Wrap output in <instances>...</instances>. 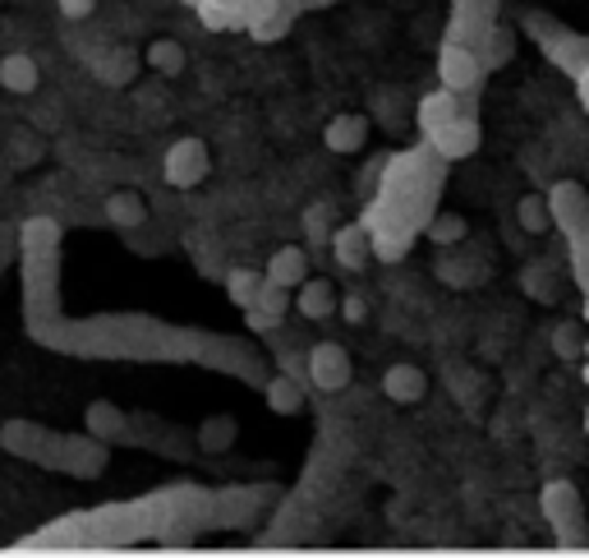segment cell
I'll list each match as a JSON object with an SVG mask.
<instances>
[{"label":"cell","mask_w":589,"mask_h":558,"mask_svg":"<svg viewBox=\"0 0 589 558\" xmlns=\"http://www.w3.org/2000/svg\"><path fill=\"white\" fill-rule=\"evenodd\" d=\"M521 226L529 231V236H539V231L548 226V222H553V213H548V199H535V195H529V199H521Z\"/></svg>","instance_id":"obj_21"},{"label":"cell","mask_w":589,"mask_h":558,"mask_svg":"<svg viewBox=\"0 0 589 558\" xmlns=\"http://www.w3.org/2000/svg\"><path fill=\"white\" fill-rule=\"evenodd\" d=\"M294 310H300L304 319H327L331 310H337V292H331V282L304 277L300 286H294Z\"/></svg>","instance_id":"obj_13"},{"label":"cell","mask_w":589,"mask_h":558,"mask_svg":"<svg viewBox=\"0 0 589 558\" xmlns=\"http://www.w3.org/2000/svg\"><path fill=\"white\" fill-rule=\"evenodd\" d=\"M55 5H61L65 18H84V14H92L97 0H55Z\"/></svg>","instance_id":"obj_24"},{"label":"cell","mask_w":589,"mask_h":558,"mask_svg":"<svg viewBox=\"0 0 589 558\" xmlns=\"http://www.w3.org/2000/svg\"><path fill=\"white\" fill-rule=\"evenodd\" d=\"M106 218L115 226H139L148 218V208H143V199L134 195V189H115V195L106 199Z\"/></svg>","instance_id":"obj_18"},{"label":"cell","mask_w":589,"mask_h":558,"mask_svg":"<svg viewBox=\"0 0 589 558\" xmlns=\"http://www.w3.org/2000/svg\"><path fill=\"white\" fill-rule=\"evenodd\" d=\"M553 342H557V356H576V351H580V342H576V333H572V328H557V333H553Z\"/></svg>","instance_id":"obj_25"},{"label":"cell","mask_w":589,"mask_h":558,"mask_svg":"<svg viewBox=\"0 0 589 558\" xmlns=\"http://www.w3.org/2000/svg\"><path fill=\"white\" fill-rule=\"evenodd\" d=\"M281 314H286V286H277V282H263V292H259V300L249 305V328L253 333H267V328H277L281 323Z\"/></svg>","instance_id":"obj_12"},{"label":"cell","mask_w":589,"mask_h":558,"mask_svg":"<svg viewBox=\"0 0 589 558\" xmlns=\"http://www.w3.org/2000/svg\"><path fill=\"white\" fill-rule=\"evenodd\" d=\"M424 144L434 148L438 158L461 162V158H469V152L479 148V125H475V115H451V121L434 134V139H424Z\"/></svg>","instance_id":"obj_5"},{"label":"cell","mask_w":589,"mask_h":558,"mask_svg":"<svg viewBox=\"0 0 589 558\" xmlns=\"http://www.w3.org/2000/svg\"><path fill=\"white\" fill-rule=\"evenodd\" d=\"M368 245H373V259L397 263V259L410 255V245H415V231H410V226H368Z\"/></svg>","instance_id":"obj_14"},{"label":"cell","mask_w":589,"mask_h":558,"mask_svg":"<svg viewBox=\"0 0 589 558\" xmlns=\"http://www.w3.org/2000/svg\"><path fill=\"white\" fill-rule=\"evenodd\" d=\"M208 144L203 139H175L162 158V181L175 185V189H189L208 176Z\"/></svg>","instance_id":"obj_3"},{"label":"cell","mask_w":589,"mask_h":558,"mask_svg":"<svg viewBox=\"0 0 589 558\" xmlns=\"http://www.w3.org/2000/svg\"><path fill=\"white\" fill-rule=\"evenodd\" d=\"M199 438H203V448H226V444H230V420H226V416H217V420H212V425H208Z\"/></svg>","instance_id":"obj_23"},{"label":"cell","mask_w":589,"mask_h":558,"mask_svg":"<svg viewBox=\"0 0 589 558\" xmlns=\"http://www.w3.org/2000/svg\"><path fill=\"white\" fill-rule=\"evenodd\" d=\"M88 430H92L97 438H115V434L125 430V416L115 411L111 401H92V407H88Z\"/></svg>","instance_id":"obj_20"},{"label":"cell","mask_w":589,"mask_h":558,"mask_svg":"<svg viewBox=\"0 0 589 558\" xmlns=\"http://www.w3.org/2000/svg\"><path fill=\"white\" fill-rule=\"evenodd\" d=\"M263 273L277 282V286H286V292H294V286L309 277V255H304L300 245H281V249H272V259H267Z\"/></svg>","instance_id":"obj_10"},{"label":"cell","mask_w":589,"mask_h":558,"mask_svg":"<svg viewBox=\"0 0 589 558\" xmlns=\"http://www.w3.org/2000/svg\"><path fill=\"white\" fill-rule=\"evenodd\" d=\"M267 407L277 411V416H294L304 407V388H300V379L294 374H277L267 383Z\"/></svg>","instance_id":"obj_16"},{"label":"cell","mask_w":589,"mask_h":558,"mask_svg":"<svg viewBox=\"0 0 589 558\" xmlns=\"http://www.w3.org/2000/svg\"><path fill=\"white\" fill-rule=\"evenodd\" d=\"M585 383H589V364H585Z\"/></svg>","instance_id":"obj_29"},{"label":"cell","mask_w":589,"mask_h":558,"mask_svg":"<svg viewBox=\"0 0 589 558\" xmlns=\"http://www.w3.org/2000/svg\"><path fill=\"white\" fill-rule=\"evenodd\" d=\"M323 139H327L331 152H355V148H364V139H368V115H360V111L331 115V125L323 129Z\"/></svg>","instance_id":"obj_9"},{"label":"cell","mask_w":589,"mask_h":558,"mask_svg":"<svg viewBox=\"0 0 589 558\" xmlns=\"http://www.w3.org/2000/svg\"><path fill=\"white\" fill-rule=\"evenodd\" d=\"M341 310H346V319H355V323H360V319H364V300H360V296H350Z\"/></svg>","instance_id":"obj_27"},{"label":"cell","mask_w":589,"mask_h":558,"mask_svg":"<svg viewBox=\"0 0 589 558\" xmlns=\"http://www.w3.org/2000/svg\"><path fill=\"white\" fill-rule=\"evenodd\" d=\"M548 213L572 240H589V195L576 181H557L548 189Z\"/></svg>","instance_id":"obj_4"},{"label":"cell","mask_w":589,"mask_h":558,"mask_svg":"<svg viewBox=\"0 0 589 558\" xmlns=\"http://www.w3.org/2000/svg\"><path fill=\"white\" fill-rule=\"evenodd\" d=\"M428 393V379H424V370L419 364H387L383 370V397L387 401H401V407H410V401H419Z\"/></svg>","instance_id":"obj_8"},{"label":"cell","mask_w":589,"mask_h":558,"mask_svg":"<svg viewBox=\"0 0 589 558\" xmlns=\"http://www.w3.org/2000/svg\"><path fill=\"white\" fill-rule=\"evenodd\" d=\"M576 98H580V107L589 111V65H585V70H576Z\"/></svg>","instance_id":"obj_26"},{"label":"cell","mask_w":589,"mask_h":558,"mask_svg":"<svg viewBox=\"0 0 589 558\" xmlns=\"http://www.w3.org/2000/svg\"><path fill=\"white\" fill-rule=\"evenodd\" d=\"M438 79L451 92H475L479 79H484V61L475 55V47L456 42V37H447L442 51H438Z\"/></svg>","instance_id":"obj_1"},{"label":"cell","mask_w":589,"mask_h":558,"mask_svg":"<svg viewBox=\"0 0 589 558\" xmlns=\"http://www.w3.org/2000/svg\"><path fill=\"white\" fill-rule=\"evenodd\" d=\"M539 504H543L548 522H553L557 531H576L580 526V494H576L572 480H548Z\"/></svg>","instance_id":"obj_6"},{"label":"cell","mask_w":589,"mask_h":558,"mask_svg":"<svg viewBox=\"0 0 589 558\" xmlns=\"http://www.w3.org/2000/svg\"><path fill=\"white\" fill-rule=\"evenodd\" d=\"M585 323H589V296H585Z\"/></svg>","instance_id":"obj_28"},{"label":"cell","mask_w":589,"mask_h":558,"mask_svg":"<svg viewBox=\"0 0 589 558\" xmlns=\"http://www.w3.org/2000/svg\"><path fill=\"white\" fill-rule=\"evenodd\" d=\"M451 115H461V92H451V88H434V92H424L419 107H415V125L424 139H434V134L451 121Z\"/></svg>","instance_id":"obj_7"},{"label":"cell","mask_w":589,"mask_h":558,"mask_svg":"<svg viewBox=\"0 0 589 558\" xmlns=\"http://www.w3.org/2000/svg\"><path fill=\"white\" fill-rule=\"evenodd\" d=\"M0 88L10 92H33L37 88V61L24 51H10L5 61H0Z\"/></svg>","instance_id":"obj_15"},{"label":"cell","mask_w":589,"mask_h":558,"mask_svg":"<svg viewBox=\"0 0 589 558\" xmlns=\"http://www.w3.org/2000/svg\"><path fill=\"white\" fill-rule=\"evenodd\" d=\"M148 65L162 70V74H180L185 70V47L171 42V37H156V42L148 47Z\"/></svg>","instance_id":"obj_19"},{"label":"cell","mask_w":589,"mask_h":558,"mask_svg":"<svg viewBox=\"0 0 589 558\" xmlns=\"http://www.w3.org/2000/svg\"><path fill=\"white\" fill-rule=\"evenodd\" d=\"M304 379H309L318 393H341L346 383H350V356H346V346H337V342L309 346V356H304Z\"/></svg>","instance_id":"obj_2"},{"label":"cell","mask_w":589,"mask_h":558,"mask_svg":"<svg viewBox=\"0 0 589 558\" xmlns=\"http://www.w3.org/2000/svg\"><path fill=\"white\" fill-rule=\"evenodd\" d=\"M331 255H337V263L341 268H364V259L373 255V245H368V226L360 222V226H337L331 231Z\"/></svg>","instance_id":"obj_11"},{"label":"cell","mask_w":589,"mask_h":558,"mask_svg":"<svg viewBox=\"0 0 589 558\" xmlns=\"http://www.w3.org/2000/svg\"><path fill=\"white\" fill-rule=\"evenodd\" d=\"M428 236H434L438 245H451V240H461V236H465V222H461V218H438Z\"/></svg>","instance_id":"obj_22"},{"label":"cell","mask_w":589,"mask_h":558,"mask_svg":"<svg viewBox=\"0 0 589 558\" xmlns=\"http://www.w3.org/2000/svg\"><path fill=\"white\" fill-rule=\"evenodd\" d=\"M263 282H267V273H253V268H230V273H226V296H230V305L249 310V305L259 300Z\"/></svg>","instance_id":"obj_17"}]
</instances>
